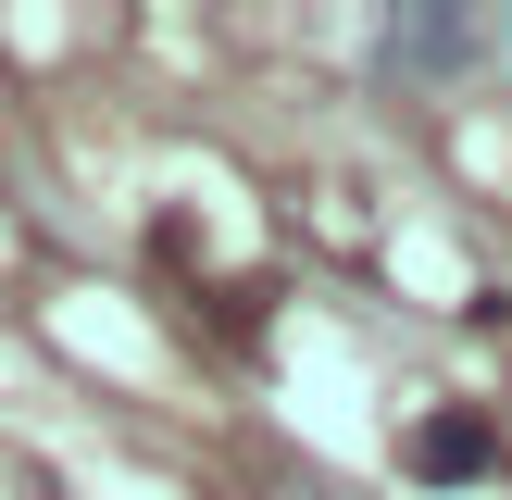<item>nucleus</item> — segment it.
<instances>
[{
  "mask_svg": "<svg viewBox=\"0 0 512 500\" xmlns=\"http://www.w3.org/2000/svg\"><path fill=\"white\" fill-rule=\"evenodd\" d=\"M475 50H488V25H475L463 0H400L388 38H375V75H388V88H463Z\"/></svg>",
  "mask_w": 512,
  "mask_h": 500,
  "instance_id": "1",
  "label": "nucleus"
},
{
  "mask_svg": "<svg viewBox=\"0 0 512 500\" xmlns=\"http://www.w3.org/2000/svg\"><path fill=\"white\" fill-rule=\"evenodd\" d=\"M400 463H413L425 488H463V475H500V438H488V413H413Z\"/></svg>",
  "mask_w": 512,
  "mask_h": 500,
  "instance_id": "2",
  "label": "nucleus"
},
{
  "mask_svg": "<svg viewBox=\"0 0 512 500\" xmlns=\"http://www.w3.org/2000/svg\"><path fill=\"white\" fill-rule=\"evenodd\" d=\"M25 500H63V488H25Z\"/></svg>",
  "mask_w": 512,
  "mask_h": 500,
  "instance_id": "3",
  "label": "nucleus"
}]
</instances>
